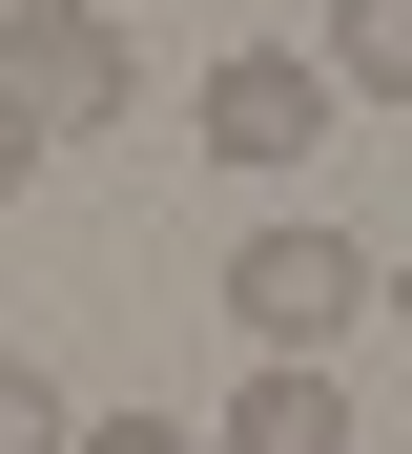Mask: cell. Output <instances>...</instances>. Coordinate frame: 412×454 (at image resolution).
<instances>
[{"mask_svg": "<svg viewBox=\"0 0 412 454\" xmlns=\"http://www.w3.org/2000/svg\"><path fill=\"white\" fill-rule=\"evenodd\" d=\"M62 434H82V413H62V372H42V351H0V454H62Z\"/></svg>", "mask_w": 412, "mask_h": 454, "instance_id": "8992f818", "label": "cell"}, {"mask_svg": "<svg viewBox=\"0 0 412 454\" xmlns=\"http://www.w3.org/2000/svg\"><path fill=\"white\" fill-rule=\"evenodd\" d=\"M206 454H351V372H247Z\"/></svg>", "mask_w": 412, "mask_h": 454, "instance_id": "277c9868", "label": "cell"}, {"mask_svg": "<svg viewBox=\"0 0 412 454\" xmlns=\"http://www.w3.org/2000/svg\"><path fill=\"white\" fill-rule=\"evenodd\" d=\"M371 269H392V248H351V227H247V248H227V331H247V372H330L351 310H371Z\"/></svg>", "mask_w": 412, "mask_h": 454, "instance_id": "6da1fadb", "label": "cell"}, {"mask_svg": "<svg viewBox=\"0 0 412 454\" xmlns=\"http://www.w3.org/2000/svg\"><path fill=\"white\" fill-rule=\"evenodd\" d=\"M186 145H206V166H247V186H289L309 145H330V62H309V42H227L206 104H186Z\"/></svg>", "mask_w": 412, "mask_h": 454, "instance_id": "3957f363", "label": "cell"}, {"mask_svg": "<svg viewBox=\"0 0 412 454\" xmlns=\"http://www.w3.org/2000/svg\"><path fill=\"white\" fill-rule=\"evenodd\" d=\"M21 186H42V124H21V104H0V207H21Z\"/></svg>", "mask_w": 412, "mask_h": 454, "instance_id": "ba28073f", "label": "cell"}, {"mask_svg": "<svg viewBox=\"0 0 412 454\" xmlns=\"http://www.w3.org/2000/svg\"><path fill=\"white\" fill-rule=\"evenodd\" d=\"M371 310H392V331H412V248H392V269H371Z\"/></svg>", "mask_w": 412, "mask_h": 454, "instance_id": "9c48e42d", "label": "cell"}, {"mask_svg": "<svg viewBox=\"0 0 412 454\" xmlns=\"http://www.w3.org/2000/svg\"><path fill=\"white\" fill-rule=\"evenodd\" d=\"M62 454H206V434H186V413H82Z\"/></svg>", "mask_w": 412, "mask_h": 454, "instance_id": "52a82bcc", "label": "cell"}, {"mask_svg": "<svg viewBox=\"0 0 412 454\" xmlns=\"http://www.w3.org/2000/svg\"><path fill=\"white\" fill-rule=\"evenodd\" d=\"M0 104L62 145V124H124V104H144V62H124L104 0H0Z\"/></svg>", "mask_w": 412, "mask_h": 454, "instance_id": "7a4b0ae2", "label": "cell"}, {"mask_svg": "<svg viewBox=\"0 0 412 454\" xmlns=\"http://www.w3.org/2000/svg\"><path fill=\"white\" fill-rule=\"evenodd\" d=\"M330 104H412V0H330Z\"/></svg>", "mask_w": 412, "mask_h": 454, "instance_id": "5b68a950", "label": "cell"}]
</instances>
